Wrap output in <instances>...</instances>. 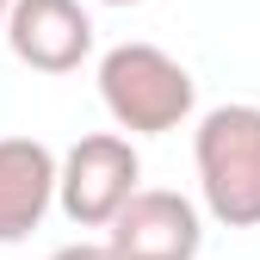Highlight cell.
<instances>
[{
    "label": "cell",
    "instance_id": "ba28073f",
    "mask_svg": "<svg viewBox=\"0 0 260 260\" xmlns=\"http://www.w3.org/2000/svg\"><path fill=\"white\" fill-rule=\"evenodd\" d=\"M7 7H13V0H0V31H7Z\"/></svg>",
    "mask_w": 260,
    "mask_h": 260
},
{
    "label": "cell",
    "instance_id": "8992f818",
    "mask_svg": "<svg viewBox=\"0 0 260 260\" xmlns=\"http://www.w3.org/2000/svg\"><path fill=\"white\" fill-rule=\"evenodd\" d=\"M56 205V155L38 137H0V248L25 242Z\"/></svg>",
    "mask_w": 260,
    "mask_h": 260
},
{
    "label": "cell",
    "instance_id": "52a82bcc",
    "mask_svg": "<svg viewBox=\"0 0 260 260\" xmlns=\"http://www.w3.org/2000/svg\"><path fill=\"white\" fill-rule=\"evenodd\" d=\"M50 260H112V248L106 242H69V248H56Z\"/></svg>",
    "mask_w": 260,
    "mask_h": 260
},
{
    "label": "cell",
    "instance_id": "3957f363",
    "mask_svg": "<svg viewBox=\"0 0 260 260\" xmlns=\"http://www.w3.org/2000/svg\"><path fill=\"white\" fill-rule=\"evenodd\" d=\"M143 186V161L118 130H93L56 161V205L69 211L75 230H106Z\"/></svg>",
    "mask_w": 260,
    "mask_h": 260
},
{
    "label": "cell",
    "instance_id": "5b68a950",
    "mask_svg": "<svg viewBox=\"0 0 260 260\" xmlns=\"http://www.w3.org/2000/svg\"><path fill=\"white\" fill-rule=\"evenodd\" d=\"M13 56L38 75H75L93 56V19L81 0H13L7 7V31Z\"/></svg>",
    "mask_w": 260,
    "mask_h": 260
},
{
    "label": "cell",
    "instance_id": "277c9868",
    "mask_svg": "<svg viewBox=\"0 0 260 260\" xmlns=\"http://www.w3.org/2000/svg\"><path fill=\"white\" fill-rule=\"evenodd\" d=\"M106 248H112V260H199L205 217L186 192L137 186L130 205L106 223Z\"/></svg>",
    "mask_w": 260,
    "mask_h": 260
},
{
    "label": "cell",
    "instance_id": "6da1fadb",
    "mask_svg": "<svg viewBox=\"0 0 260 260\" xmlns=\"http://www.w3.org/2000/svg\"><path fill=\"white\" fill-rule=\"evenodd\" d=\"M192 161L223 230H260V106H211L192 130Z\"/></svg>",
    "mask_w": 260,
    "mask_h": 260
},
{
    "label": "cell",
    "instance_id": "7a4b0ae2",
    "mask_svg": "<svg viewBox=\"0 0 260 260\" xmlns=\"http://www.w3.org/2000/svg\"><path fill=\"white\" fill-rule=\"evenodd\" d=\"M100 100L118 130L130 137H168L192 118L199 87L161 44H112L100 56Z\"/></svg>",
    "mask_w": 260,
    "mask_h": 260
},
{
    "label": "cell",
    "instance_id": "9c48e42d",
    "mask_svg": "<svg viewBox=\"0 0 260 260\" xmlns=\"http://www.w3.org/2000/svg\"><path fill=\"white\" fill-rule=\"evenodd\" d=\"M100 7H137V0H100Z\"/></svg>",
    "mask_w": 260,
    "mask_h": 260
}]
</instances>
